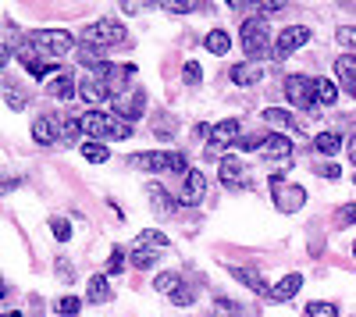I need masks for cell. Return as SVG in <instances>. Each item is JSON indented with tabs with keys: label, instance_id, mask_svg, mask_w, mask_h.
<instances>
[{
	"label": "cell",
	"instance_id": "1",
	"mask_svg": "<svg viewBox=\"0 0 356 317\" xmlns=\"http://www.w3.org/2000/svg\"><path fill=\"white\" fill-rule=\"evenodd\" d=\"M239 33H243V50H246V57H250L253 65L264 61L267 54H275V47H271V29H267V22H264L260 15L246 18Z\"/></svg>",
	"mask_w": 356,
	"mask_h": 317
},
{
	"label": "cell",
	"instance_id": "2",
	"mask_svg": "<svg viewBox=\"0 0 356 317\" xmlns=\"http://www.w3.org/2000/svg\"><path fill=\"white\" fill-rule=\"evenodd\" d=\"M82 43L89 47H129V29L114 18H97L93 25L82 29Z\"/></svg>",
	"mask_w": 356,
	"mask_h": 317
},
{
	"label": "cell",
	"instance_id": "3",
	"mask_svg": "<svg viewBox=\"0 0 356 317\" xmlns=\"http://www.w3.org/2000/svg\"><path fill=\"white\" fill-rule=\"evenodd\" d=\"M29 43L40 50V57H65L68 50H75V36L68 29H36Z\"/></svg>",
	"mask_w": 356,
	"mask_h": 317
},
{
	"label": "cell",
	"instance_id": "4",
	"mask_svg": "<svg viewBox=\"0 0 356 317\" xmlns=\"http://www.w3.org/2000/svg\"><path fill=\"white\" fill-rule=\"evenodd\" d=\"M132 168H143L150 175H161V171H175V175H189L193 168H186V157L182 154H164V150H154V154H136L132 157Z\"/></svg>",
	"mask_w": 356,
	"mask_h": 317
},
{
	"label": "cell",
	"instance_id": "5",
	"mask_svg": "<svg viewBox=\"0 0 356 317\" xmlns=\"http://www.w3.org/2000/svg\"><path fill=\"white\" fill-rule=\"evenodd\" d=\"M282 90L300 111H314V104H317V79H310V75H285Z\"/></svg>",
	"mask_w": 356,
	"mask_h": 317
},
{
	"label": "cell",
	"instance_id": "6",
	"mask_svg": "<svg viewBox=\"0 0 356 317\" xmlns=\"http://www.w3.org/2000/svg\"><path fill=\"white\" fill-rule=\"evenodd\" d=\"M271 193H275V207H278L282 214H296V211L307 204V189L296 186V182H285L282 175L271 179Z\"/></svg>",
	"mask_w": 356,
	"mask_h": 317
},
{
	"label": "cell",
	"instance_id": "7",
	"mask_svg": "<svg viewBox=\"0 0 356 317\" xmlns=\"http://www.w3.org/2000/svg\"><path fill=\"white\" fill-rule=\"evenodd\" d=\"M143 111H146V90H139V86H132V90L118 93L111 100V114H114V118H122V122L143 118Z\"/></svg>",
	"mask_w": 356,
	"mask_h": 317
},
{
	"label": "cell",
	"instance_id": "8",
	"mask_svg": "<svg viewBox=\"0 0 356 317\" xmlns=\"http://www.w3.org/2000/svg\"><path fill=\"white\" fill-rule=\"evenodd\" d=\"M310 40H314V29H307V25H285L282 33H278V40H275V57H278V61H285L289 54L307 47Z\"/></svg>",
	"mask_w": 356,
	"mask_h": 317
},
{
	"label": "cell",
	"instance_id": "9",
	"mask_svg": "<svg viewBox=\"0 0 356 317\" xmlns=\"http://www.w3.org/2000/svg\"><path fill=\"white\" fill-rule=\"evenodd\" d=\"M218 175H221V182H225L228 189H235V193H243V189H253V186H257V182L250 179V171L243 168L239 157H221Z\"/></svg>",
	"mask_w": 356,
	"mask_h": 317
},
{
	"label": "cell",
	"instance_id": "10",
	"mask_svg": "<svg viewBox=\"0 0 356 317\" xmlns=\"http://www.w3.org/2000/svg\"><path fill=\"white\" fill-rule=\"evenodd\" d=\"M82 132L93 139V143L111 139V132H114V114H107V111H100V107H89V111L82 114Z\"/></svg>",
	"mask_w": 356,
	"mask_h": 317
},
{
	"label": "cell",
	"instance_id": "11",
	"mask_svg": "<svg viewBox=\"0 0 356 317\" xmlns=\"http://www.w3.org/2000/svg\"><path fill=\"white\" fill-rule=\"evenodd\" d=\"M79 97H82L89 107H97V104H107V100H114L111 86H107L104 79H97V75H86V79L79 82Z\"/></svg>",
	"mask_w": 356,
	"mask_h": 317
},
{
	"label": "cell",
	"instance_id": "12",
	"mask_svg": "<svg viewBox=\"0 0 356 317\" xmlns=\"http://www.w3.org/2000/svg\"><path fill=\"white\" fill-rule=\"evenodd\" d=\"M75 57H79V65H82L86 72H93L97 79H104V75H107V68H111L100 47H89V43H82V47L75 50Z\"/></svg>",
	"mask_w": 356,
	"mask_h": 317
},
{
	"label": "cell",
	"instance_id": "13",
	"mask_svg": "<svg viewBox=\"0 0 356 317\" xmlns=\"http://www.w3.org/2000/svg\"><path fill=\"white\" fill-rule=\"evenodd\" d=\"M146 196H150V207H154V214L157 218H171L175 214V196L161 186V182H146Z\"/></svg>",
	"mask_w": 356,
	"mask_h": 317
},
{
	"label": "cell",
	"instance_id": "14",
	"mask_svg": "<svg viewBox=\"0 0 356 317\" xmlns=\"http://www.w3.org/2000/svg\"><path fill=\"white\" fill-rule=\"evenodd\" d=\"M289 154H292V139L282 136V132H267L264 147H260V157H267V161H289Z\"/></svg>",
	"mask_w": 356,
	"mask_h": 317
},
{
	"label": "cell",
	"instance_id": "15",
	"mask_svg": "<svg viewBox=\"0 0 356 317\" xmlns=\"http://www.w3.org/2000/svg\"><path fill=\"white\" fill-rule=\"evenodd\" d=\"M232 278L243 282L246 289H253L257 296H271V285L264 282V275H260L257 268H239V264H235V268H232Z\"/></svg>",
	"mask_w": 356,
	"mask_h": 317
},
{
	"label": "cell",
	"instance_id": "16",
	"mask_svg": "<svg viewBox=\"0 0 356 317\" xmlns=\"http://www.w3.org/2000/svg\"><path fill=\"white\" fill-rule=\"evenodd\" d=\"M243 136H239V118H225V122H218L214 125V132H211V147H235Z\"/></svg>",
	"mask_w": 356,
	"mask_h": 317
},
{
	"label": "cell",
	"instance_id": "17",
	"mask_svg": "<svg viewBox=\"0 0 356 317\" xmlns=\"http://www.w3.org/2000/svg\"><path fill=\"white\" fill-rule=\"evenodd\" d=\"M203 193H207V179H203V171L193 168L189 175H186V186H182V204L186 207H200Z\"/></svg>",
	"mask_w": 356,
	"mask_h": 317
},
{
	"label": "cell",
	"instance_id": "18",
	"mask_svg": "<svg viewBox=\"0 0 356 317\" xmlns=\"http://www.w3.org/2000/svg\"><path fill=\"white\" fill-rule=\"evenodd\" d=\"M300 289H303V275H296V271H292V275H285V278L275 285L267 300H271V303H289V300H292L296 293H300Z\"/></svg>",
	"mask_w": 356,
	"mask_h": 317
},
{
	"label": "cell",
	"instance_id": "19",
	"mask_svg": "<svg viewBox=\"0 0 356 317\" xmlns=\"http://www.w3.org/2000/svg\"><path fill=\"white\" fill-rule=\"evenodd\" d=\"M335 75H339V82H342V90H346L349 97H356V57H353V54H342L339 61H335Z\"/></svg>",
	"mask_w": 356,
	"mask_h": 317
},
{
	"label": "cell",
	"instance_id": "20",
	"mask_svg": "<svg viewBox=\"0 0 356 317\" xmlns=\"http://www.w3.org/2000/svg\"><path fill=\"white\" fill-rule=\"evenodd\" d=\"M86 300H89V303H97V307L111 303V300H114L111 282H107L104 275H93V278H89V285H86Z\"/></svg>",
	"mask_w": 356,
	"mask_h": 317
},
{
	"label": "cell",
	"instance_id": "21",
	"mask_svg": "<svg viewBox=\"0 0 356 317\" xmlns=\"http://www.w3.org/2000/svg\"><path fill=\"white\" fill-rule=\"evenodd\" d=\"M260 79H264V68L253 65V61H243V65H235V68H232V82H235V86H243V90H253Z\"/></svg>",
	"mask_w": 356,
	"mask_h": 317
},
{
	"label": "cell",
	"instance_id": "22",
	"mask_svg": "<svg viewBox=\"0 0 356 317\" xmlns=\"http://www.w3.org/2000/svg\"><path fill=\"white\" fill-rule=\"evenodd\" d=\"M54 125H57V139L61 143H75L82 136V118H75V114H57Z\"/></svg>",
	"mask_w": 356,
	"mask_h": 317
},
{
	"label": "cell",
	"instance_id": "23",
	"mask_svg": "<svg viewBox=\"0 0 356 317\" xmlns=\"http://www.w3.org/2000/svg\"><path fill=\"white\" fill-rule=\"evenodd\" d=\"M75 90H79V86H75V79H72L68 72H57V75L47 82V93H50V97H57V100L75 97Z\"/></svg>",
	"mask_w": 356,
	"mask_h": 317
},
{
	"label": "cell",
	"instance_id": "24",
	"mask_svg": "<svg viewBox=\"0 0 356 317\" xmlns=\"http://www.w3.org/2000/svg\"><path fill=\"white\" fill-rule=\"evenodd\" d=\"M260 118H264L267 125H271V129H285V132H300V122H296V118H292L289 111H282V107H267V111L260 114Z\"/></svg>",
	"mask_w": 356,
	"mask_h": 317
},
{
	"label": "cell",
	"instance_id": "25",
	"mask_svg": "<svg viewBox=\"0 0 356 317\" xmlns=\"http://www.w3.org/2000/svg\"><path fill=\"white\" fill-rule=\"evenodd\" d=\"M33 139L40 143V147H54V143H57V125H54L50 114H43V118L33 122Z\"/></svg>",
	"mask_w": 356,
	"mask_h": 317
},
{
	"label": "cell",
	"instance_id": "26",
	"mask_svg": "<svg viewBox=\"0 0 356 317\" xmlns=\"http://www.w3.org/2000/svg\"><path fill=\"white\" fill-rule=\"evenodd\" d=\"M4 104H8L11 111H25V107H29V93L22 90L15 79H4Z\"/></svg>",
	"mask_w": 356,
	"mask_h": 317
},
{
	"label": "cell",
	"instance_id": "27",
	"mask_svg": "<svg viewBox=\"0 0 356 317\" xmlns=\"http://www.w3.org/2000/svg\"><path fill=\"white\" fill-rule=\"evenodd\" d=\"M314 150L324 154V157L339 154V150H342V136H339V132H321V136H314Z\"/></svg>",
	"mask_w": 356,
	"mask_h": 317
},
{
	"label": "cell",
	"instance_id": "28",
	"mask_svg": "<svg viewBox=\"0 0 356 317\" xmlns=\"http://www.w3.org/2000/svg\"><path fill=\"white\" fill-rule=\"evenodd\" d=\"M136 246H143V250H157V253H161V250L171 246V239H168L164 232H154V228H146V232L136 236Z\"/></svg>",
	"mask_w": 356,
	"mask_h": 317
},
{
	"label": "cell",
	"instance_id": "29",
	"mask_svg": "<svg viewBox=\"0 0 356 317\" xmlns=\"http://www.w3.org/2000/svg\"><path fill=\"white\" fill-rule=\"evenodd\" d=\"M203 47L211 50V54H228V50H232V36L225 33V29H214V33H207Z\"/></svg>",
	"mask_w": 356,
	"mask_h": 317
},
{
	"label": "cell",
	"instance_id": "30",
	"mask_svg": "<svg viewBox=\"0 0 356 317\" xmlns=\"http://www.w3.org/2000/svg\"><path fill=\"white\" fill-rule=\"evenodd\" d=\"M129 261H132V268H139V271H150V268L157 264V250H143V246H132Z\"/></svg>",
	"mask_w": 356,
	"mask_h": 317
},
{
	"label": "cell",
	"instance_id": "31",
	"mask_svg": "<svg viewBox=\"0 0 356 317\" xmlns=\"http://www.w3.org/2000/svg\"><path fill=\"white\" fill-rule=\"evenodd\" d=\"M82 157H86L89 164H104V161L111 157V150L104 147V143H93V139H86V143H82Z\"/></svg>",
	"mask_w": 356,
	"mask_h": 317
},
{
	"label": "cell",
	"instance_id": "32",
	"mask_svg": "<svg viewBox=\"0 0 356 317\" xmlns=\"http://www.w3.org/2000/svg\"><path fill=\"white\" fill-rule=\"evenodd\" d=\"M335 100H339V86H335L332 79H317V104L332 107Z\"/></svg>",
	"mask_w": 356,
	"mask_h": 317
},
{
	"label": "cell",
	"instance_id": "33",
	"mask_svg": "<svg viewBox=\"0 0 356 317\" xmlns=\"http://www.w3.org/2000/svg\"><path fill=\"white\" fill-rule=\"evenodd\" d=\"M178 285H182V278H178L175 271H164V275H157V278H154V289H157V293H168V296L178 289Z\"/></svg>",
	"mask_w": 356,
	"mask_h": 317
},
{
	"label": "cell",
	"instance_id": "34",
	"mask_svg": "<svg viewBox=\"0 0 356 317\" xmlns=\"http://www.w3.org/2000/svg\"><path fill=\"white\" fill-rule=\"evenodd\" d=\"M171 303H175V307H193V303H196V289L182 282V285H178V289L171 293Z\"/></svg>",
	"mask_w": 356,
	"mask_h": 317
},
{
	"label": "cell",
	"instance_id": "35",
	"mask_svg": "<svg viewBox=\"0 0 356 317\" xmlns=\"http://www.w3.org/2000/svg\"><path fill=\"white\" fill-rule=\"evenodd\" d=\"M303 317H339V307L335 303H310L307 310H303Z\"/></svg>",
	"mask_w": 356,
	"mask_h": 317
},
{
	"label": "cell",
	"instance_id": "36",
	"mask_svg": "<svg viewBox=\"0 0 356 317\" xmlns=\"http://www.w3.org/2000/svg\"><path fill=\"white\" fill-rule=\"evenodd\" d=\"M168 15H193V11H200V4L196 0H171V4H161Z\"/></svg>",
	"mask_w": 356,
	"mask_h": 317
},
{
	"label": "cell",
	"instance_id": "37",
	"mask_svg": "<svg viewBox=\"0 0 356 317\" xmlns=\"http://www.w3.org/2000/svg\"><path fill=\"white\" fill-rule=\"evenodd\" d=\"M182 82H186V86H200V82H203V68H200V61H186V68H182Z\"/></svg>",
	"mask_w": 356,
	"mask_h": 317
},
{
	"label": "cell",
	"instance_id": "38",
	"mask_svg": "<svg viewBox=\"0 0 356 317\" xmlns=\"http://www.w3.org/2000/svg\"><path fill=\"white\" fill-rule=\"evenodd\" d=\"M54 271H57V278H61L65 285H72V282H75V268H72V261H68V257H57Z\"/></svg>",
	"mask_w": 356,
	"mask_h": 317
},
{
	"label": "cell",
	"instance_id": "39",
	"mask_svg": "<svg viewBox=\"0 0 356 317\" xmlns=\"http://www.w3.org/2000/svg\"><path fill=\"white\" fill-rule=\"evenodd\" d=\"M50 232H54L57 243H68V239H72V225H68L65 218H54V221H50Z\"/></svg>",
	"mask_w": 356,
	"mask_h": 317
},
{
	"label": "cell",
	"instance_id": "40",
	"mask_svg": "<svg viewBox=\"0 0 356 317\" xmlns=\"http://www.w3.org/2000/svg\"><path fill=\"white\" fill-rule=\"evenodd\" d=\"M107 271H111V275H122V271H125V250H122V246H114V250H111V257H107Z\"/></svg>",
	"mask_w": 356,
	"mask_h": 317
},
{
	"label": "cell",
	"instance_id": "41",
	"mask_svg": "<svg viewBox=\"0 0 356 317\" xmlns=\"http://www.w3.org/2000/svg\"><path fill=\"white\" fill-rule=\"evenodd\" d=\"M335 40H339V47H346V50H356V25H342L339 33H335Z\"/></svg>",
	"mask_w": 356,
	"mask_h": 317
},
{
	"label": "cell",
	"instance_id": "42",
	"mask_svg": "<svg viewBox=\"0 0 356 317\" xmlns=\"http://www.w3.org/2000/svg\"><path fill=\"white\" fill-rule=\"evenodd\" d=\"M214 314H218V317H243V307L232 303V300H218V303H214Z\"/></svg>",
	"mask_w": 356,
	"mask_h": 317
},
{
	"label": "cell",
	"instance_id": "43",
	"mask_svg": "<svg viewBox=\"0 0 356 317\" xmlns=\"http://www.w3.org/2000/svg\"><path fill=\"white\" fill-rule=\"evenodd\" d=\"M79 307H82V300H79V296H65L61 303H57V314L72 317V314H79Z\"/></svg>",
	"mask_w": 356,
	"mask_h": 317
},
{
	"label": "cell",
	"instance_id": "44",
	"mask_svg": "<svg viewBox=\"0 0 356 317\" xmlns=\"http://www.w3.org/2000/svg\"><path fill=\"white\" fill-rule=\"evenodd\" d=\"M278 11H285L282 0H264V4H257V15H260V18H264V15H278Z\"/></svg>",
	"mask_w": 356,
	"mask_h": 317
},
{
	"label": "cell",
	"instance_id": "45",
	"mask_svg": "<svg viewBox=\"0 0 356 317\" xmlns=\"http://www.w3.org/2000/svg\"><path fill=\"white\" fill-rule=\"evenodd\" d=\"M154 136H157V139H171V136H175V125H168V122H157V125H154Z\"/></svg>",
	"mask_w": 356,
	"mask_h": 317
},
{
	"label": "cell",
	"instance_id": "46",
	"mask_svg": "<svg viewBox=\"0 0 356 317\" xmlns=\"http://www.w3.org/2000/svg\"><path fill=\"white\" fill-rule=\"evenodd\" d=\"M321 175H324V179H339V175H342V168H339V164H324V168H321Z\"/></svg>",
	"mask_w": 356,
	"mask_h": 317
},
{
	"label": "cell",
	"instance_id": "47",
	"mask_svg": "<svg viewBox=\"0 0 356 317\" xmlns=\"http://www.w3.org/2000/svg\"><path fill=\"white\" fill-rule=\"evenodd\" d=\"M342 225H356V204H349V207L342 211Z\"/></svg>",
	"mask_w": 356,
	"mask_h": 317
},
{
	"label": "cell",
	"instance_id": "48",
	"mask_svg": "<svg viewBox=\"0 0 356 317\" xmlns=\"http://www.w3.org/2000/svg\"><path fill=\"white\" fill-rule=\"evenodd\" d=\"M346 154H349V161L356 164V132L349 136V143H346Z\"/></svg>",
	"mask_w": 356,
	"mask_h": 317
},
{
	"label": "cell",
	"instance_id": "49",
	"mask_svg": "<svg viewBox=\"0 0 356 317\" xmlns=\"http://www.w3.org/2000/svg\"><path fill=\"white\" fill-rule=\"evenodd\" d=\"M4 317H22V314H18V310H8V314H4Z\"/></svg>",
	"mask_w": 356,
	"mask_h": 317
},
{
	"label": "cell",
	"instance_id": "50",
	"mask_svg": "<svg viewBox=\"0 0 356 317\" xmlns=\"http://www.w3.org/2000/svg\"><path fill=\"white\" fill-rule=\"evenodd\" d=\"M353 257H356V243H353Z\"/></svg>",
	"mask_w": 356,
	"mask_h": 317
}]
</instances>
